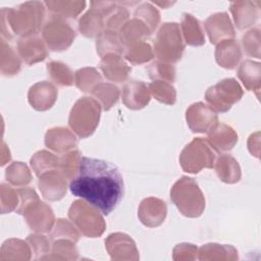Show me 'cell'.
I'll use <instances>...</instances> for the list:
<instances>
[{
	"label": "cell",
	"mask_w": 261,
	"mask_h": 261,
	"mask_svg": "<svg viewBox=\"0 0 261 261\" xmlns=\"http://www.w3.org/2000/svg\"><path fill=\"white\" fill-rule=\"evenodd\" d=\"M47 69L54 83L60 86H70L72 84V74L65 64L53 61L47 64Z\"/></svg>",
	"instance_id": "1f68e13d"
},
{
	"label": "cell",
	"mask_w": 261,
	"mask_h": 261,
	"mask_svg": "<svg viewBox=\"0 0 261 261\" xmlns=\"http://www.w3.org/2000/svg\"><path fill=\"white\" fill-rule=\"evenodd\" d=\"M42 34L49 48L54 51L66 49L75 37L74 30L57 14H52L46 21Z\"/></svg>",
	"instance_id": "9c48e42d"
},
{
	"label": "cell",
	"mask_w": 261,
	"mask_h": 261,
	"mask_svg": "<svg viewBox=\"0 0 261 261\" xmlns=\"http://www.w3.org/2000/svg\"><path fill=\"white\" fill-rule=\"evenodd\" d=\"M125 58L134 64L143 63L153 58V52L150 45L142 42L128 48V51L125 53Z\"/></svg>",
	"instance_id": "d590c367"
},
{
	"label": "cell",
	"mask_w": 261,
	"mask_h": 261,
	"mask_svg": "<svg viewBox=\"0 0 261 261\" xmlns=\"http://www.w3.org/2000/svg\"><path fill=\"white\" fill-rule=\"evenodd\" d=\"M181 29L187 44L192 46H201L205 43L201 23L193 15L188 13L182 14Z\"/></svg>",
	"instance_id": "d4e9b609"
},
{
	"label": "cell",
	"mask_w": 261,
	"mask_h": 261,
	"mask_svg": "<svg viewBox=\"0 0 261 261\" xmlns=\"http://www.w3.org/2000/svg\"><path fill=\"white\" fill-rule=\"evenodd\" d=\"M187 121L194 133H208L218 121L217 114L210 106L198 102L187 110Z\"/></svg>",
	"instance_id": "30bf717a"
},
{
	"label": "cell",
	"mask_w": 261,
	"mask_h": 261,
	"mask_svg": "<svg viewBox=\"0 0 261 261\" xmlns=\"http://www.w3.org/2000/svg\"><path fill=\"white\" fill-rule=\"evenodd\" d=\"M68 215L82 233L87 237H99L104 231L105 223L102 216L94 206H89L86 202H73Z\"/></svg>",
	"instance_id": "52a82bcc"
},
{
	"label": "cell",
	"mask_w": 261,
	"mask_h": 261,
	"mask_svg": "<svg viewBox=\"0 0 261 261\" xmlns=\"http://www.w3.org/2000/svg\"><path fill=\"white\" fill-rule=\"evenodd\" d=\"M6 178L12 185L25 186L31 181V174L25 164L14 162L6 169Z\"/></svg>",
	"instance_id": "836d02e7"
},
{
	"label": "cell",
	"mask_w": 261,
	"mask_h": 261,
	"mask_svg": "<svg viewBox=\"0 0 261 261\" xmlns=\"http://www.w3.org/2000/svg\"><path fill=\"white\" fill-rule=\"evenodd\" d=\"M69 190L94 206L103 215L110 214L123 197V178L119 169L102 159L82 157Z\"/></svg>",
	"instance_id": "6da1fadb"
},
{
	"label": "cell",
	"mask_w": 261,
	"mask_h": 261,
	"mask_svg": "<svg viewBox=\"0 0 261 261\" xmlns=\"http://www.w3.org/2000/svg\"><path fill=\"white\" fill-rule=\"evenodd\" d=\"M215 154L210 144L202 138L194 139L185 147L179 156L182 169L187 172L197 173L202 168L214 167Z\"/></svg>",
	"instance_id": "8992f818"
},
{
	"label": "cell",
	"mask_w": 261,
	"mask_h": 261,
	"mask_svg": "<svg viewBox=\"0 0 261 261\" xmlns=\"http://www.w3.org/2000/svg\"><path fill=\"white\" fill-rule=\"evenodd\" d=\"M185 45L181 40L179 27L175 22L164 23L154 41L156 57L164 62H176L180 59Z\"/></svg>",
	"instance_id": "5b68a950"
},
{
	"label": "cell",
	"mask_w": 261,
	"mask_h": 261,
	"mask_svg": "<svg viewBox=\"0 0 261 261\" xmlns=\"http://www.w3.org/2000/svg\"><path fill=\"white\" fill-rule=\"evenodd\" d=\"M41 97H43V99L40 110H47L54 104L57 97V91L51 84L47 82L38 83L34 85L29 92V102L31 103L32 107L38 103Z\"/></svg>",
	"instance_id": "44dd1931"
},
{
	"label": "cell",
	"mask_w": 261,
	"mask_h": 261,
	"mask_svg": "<svg viewBox=\"0 0 261 261\" xmlns=\"http://www.w3.org/2000/svg\"><path fill=\"white\" fill-rule=\"evenodd\" d=\"M238 142V135L229 125L216 123L208 132V143L217 152H224L232 149Z\"/></svg>",
	"instance_id": "2e32d148"
},
{
	"label": "cell",
	"mask_w": 261,
	"mask_h": 261,
	"mask_svg": "<svg viewBox=\"0 0 261 261\" xmlns=\"http://www.w3.org/2000/svg\"><path fill=\"white\" fill-rule=\"evenodd\" d=\"M215 56L219 65L231 69L241 59V50L234 40H223L217 45Z\"/></svg>",
	"instance_id": "ffe728a7"
},
{
	"label": "cell",
	"mask_w": 261,
	"mask_h": 261,
	"mask_svg": "<svg viewBox=\"0 0 261 261\" xmlns=\"http://www.w3.org/2000/svg\"><path fill=\"white\" fill-rule=\"evenodd\" d=\"M166 215V204L156 198H148L141 202L139 217L141 221L150 227L158 226L164 221Z\"/></svg>",
	"instance_id": "4fadbf2b"
},
{
	"label": "cell",
	"mask_w": 261,
	"mask_h": 261,
	"mask_svg": "<svg viewBox=\"0 0 261 261\" xmlns=\"http://www.w3.org/2000/svg\"><path fill=\"white\" fill-rule=\"evenodd\" d=\"M135 16L136 18L142 20L148 27L151 33L156 29L160 19L158 10L155 9L149 2H145L141 6H139L136 9Z\"/></svg>",
	"instance_id": "d6a6232c"
},
{
	"label": "cell",
	"mask_w": 261,
	"mask_h": 261,
	"mask_svg": "<svg viewBox=\"0 0 261 261\" xmlns=\"http://www.w3.org/2000/svg\"><path fill=\"white\" fill-rule=\"evenodd\" d=\"M170 199L180 213L188 217L200 216L205 208V199L198 184L188 176H181L173 185Z\"/></svg>",
	"instance_id": "3957f363"
},
{
	"label": "cell",
	"mask_w": 261,
	"mask_h": 261,
	"mask_svg": "<svg viewBox=\"0 0 261 261\" xmlns=\"http://www.w3.org/2000/svg\"><path fill=\"white\" fill-rule=\"evenodd\" d=\"M100 67L105 75L110 81L121 83L127 76L129 67L122 61L119 55L108 53L102 58Z\"/></svg>",
	"instance_id": "d6986e66"
},
{
	"label": "cell",
	"mask_w": 261,
	"mask_h": 261,
	"mask_svg": "<svg viewBox=\"0 0 261 261\" xmlns=\"http://www.w3.org/2000/svg\"><path fill=\"white\" fill-rule=\"evenodd\" d=\"M2 20L7 21L12 32L17 35L30 36L37 34L45 14L44 4L41 2H25L15 8H3Z\"/></svg>",
	"instance_id": "7a4b0ae2"
},
{
	"label": "cell",
	"mask_w": 261,
	"mask_h": 261,
	"mask_svg": "<svg viewBox=\"0 0 261 261\" xmlns=\"http://www.w3.org/2000/svg\"><path fill=\"white\" fill-rule=\"evenodd\" d=\"M205 28L212 44H217L224 39L234 38V31L226 12H219L209 16L205 21Z\"/></svg>",
	"instance_id": "7c38bea8"
},
{
	"label": "cell",
	"mask_w": 261,
	"mask_h": 261,
	"mask_svg": "<svg viewBox=\"0 0 261 261\" xmlns=\"http://www.w3.org/2000/svg\"><path fill=\"white\" fill-rule=\"evenodd\" d=\"M122 101L130 109H141L150 101L148 86L140 81H129L122 90Z\"/></svg>",
	"instance_id": "5bb4252c"
},
{
	"label": "cell",
	"mask_w": 261,
	"mask_h": 261,
	"mask_svg": "<svg viewBox=\"0 0 261 261\" xmlns=\"http://www.w3.org/2000/svg\"><path fill=\"white\" fill-rule=\"evenodd\" d=\"M215 169L219 178L224 182L233 184L241 178V169L238 161L230 155H220L216 161Z\"/></svg>",
	"instance_id": "603a6c76"
},
{
	"label": "cell",
	"mask_w": 261,
	"mask_h": 261,
	"mask_svg": "<svg viewBox=\"0 0 261 261\" xmlns=\"http://www.w3.org/2000/svg\"><path fill=\"white\" fill-rule=\"evenodd\" d=\"M49 132L52 133L56 138H58V140L46 135L45 144L48 148L56 152H63L68 149L76 147V140L67 128L55 127L49 129Z\"/></svg>",
	"instance_id": "cb8c5ba5"
},
{
	"label": "cell",
	"mask_w": 261,
	"mask_h": 261,
	"mask_svg": "<svg viewBox=\"0 0 261 261\" xmlns=\"http://www.w3.org/2000/svg\"><path fill=\"white\" fill-rule=\"evenodd\" d=\"M254 5L255 3L250 1H240L231 3L230 11L233 14V18L238 29H247L256 20V18L258 17V8Z\"/></svg>",
	"instance_id": "7402d4cb"
},
{
	"label": "cell",
	"mask_w": 261,
	"mask_h": 261,
	"mask_svg": "<svg viewBox=\"0 0 261 261\" xmlns=\"http://www.w3.org/2000/svg\"><path fill=\"white\" fill-rule=\"evenodd\" d=\"M92 8L81 18L80 20V31L86 37L99 36L102 33V29L105 27L104 13L99 7L97 2H91Z\"/></svg>",
	"instance_id": "e0dca14e"
},
{
	"label": "cell",
	"mask_w": 261,
	"mask_h": 261,
	"mask_svg": "<svg viewBox=\"0 0 261 261\" xmlns=\"http://www.w3.org/2000/svg\"><path fill=\"white\" fill-rule=\"evenodd\" d=\"M39 188L44 198L55 201L63 197L66 192L65 175L57 170H49L40 175Z\"/></svg>",
	"instance_id": "8fae6325"
},
{
	"label": "cell",
	"mask_w": 261,
	"mask_h": 261,
	"mask_svg": "<svg viewBox=\"0 0 261 261\" xmlns=\"http://www.w3.org/2000/svg\"><path fill=\"white\" fill-rule=\"evenodd\" d=\"M101 82L95 68H83L75 72V85L83 92H92Z\"/></svg>",
	"instance_id": "f546056e"
},
{
	"label": "cell",
	"mask_w": 261,
	"mask_h": 261,
	"mask_svg": "<svg viewBox=\"0 0 261 261\" xmlns=\"http://www.w3.org/2000/svg\"><path fill=\"white\" fill-rule=\"evenodd\" d=\"M240 80L249 91L260 88V63L252 60H245L238 71Z\"/></svg>",
	"instance_id": "484cf974"
},
{
	"label": "cell",
	"mask_w": 261,
	"mask_h": 261,
	"mask_svg": "<svg viewBox=\"0 0 261 261\" xmlns=\"http://www.w3.org/2000/svg\"><path fill=\"white\" fill-rule=\"evenodd\" d=\"M93 95L102 103L105 110H108L118 99V89L111 84H99L93 91Z\"/></svg>",
	"instance_id": "4dcf8cb0"
},
{
	"label": "cell",
	"mask_w": 261,
	"mask_h": 261,
	"mask_svg": "<svg viewBox=\"0 0 261 261\" xmlns=\"http://www.w3.org/2000/svg\"><path fill=\"white\" fill-rule=\"evenodd\" d=\"M101 106L99 102L90 97L77 100L69 115V126L81 138L92 135L99 123Z\"/></svg>",
	"instance_id": "277c9868"
},
{
	"label": "cell",
	"mask_w": 261,
	"mask_h": 261,
	"mask_svg": "<svg viewBox=\"0 0 261 261\" xmlns=\"http://www.w3.org/2000/svg\"><path fill=\"white\" fill-rule=\"evenodd\" d=\"M17 50L28 64H33L45 59L47 52L40 37L35 35L24 36L17 42Z\"/></svg>",
	"instance_id": "9a60e30c"
},
{
	"label": "cell",
	"mask_w": 261,
	"mask_h": 261,
	"mask_svg": "<svg viewBox=\"0 0 261 261\" xmlns=\"http://www.w3.org/2000/svg\"><path fill=\"white\" fill-rule=\"evenodd\" d=\"M174 67L161 62H154L149 67V74L152 79H164L168 82H172L174 80Z\"/></svg>",
	"instance_id": "8d00e7d4"
},
{
	"label": "cell",
	"mask_w": 261,
	"mask_h": 261,
	"mask_svg": "<svg viewBox=\"0 0 261 261\" xmlns=\"http://www.w3.org/2000/svg\"><path fill=\"white\" fill-rule=\"evenodd\" d=\"M151 94L160 102L165 104H173L175 102V90L167 82L161 80H155L148 85Z\"/></svg>",
	"instance_id": "f1b7e54d"
},
{
	"label": "cell",
	"mask_w": 261,
	"mask_h": 261,
	"mask_svg": "<svg viewBox=\"0 0 261 261\" xmlns=\"http://www.w3.org/2000/svg\"><path fill=\"white\" fill-rule=\"evenodd\" d=\"M150 34L151 32L148 27L142 20L135 17L121 27L119 39L122 46L129 48L130 45L135 46L142 43L143 40Z\"/></svg>",
	"instance_id": "ac0fdd59"
},
{
	"label": "cell",
	"mask_w": 261,
	"mask_h": 261,
	"mask_svg": "<svg viewBox=\"0 0 261 261\" xmlns=\"http://www.w3.org/2000/svg\"><path fill=\"white\" fill-rule=\"evenodd\" d=\"M243 96V91L234 79H225L210 87L206 94V101L212 109L219 112H226L232 104L238 102Z\"/></svg>",
	"instance_id": "ba28073f"
},
{
	"label": "cell",
	"mask_w": 261,
	"mask_h": 261,
	"mask_svg": "<svg viewBox=\"0 0 261 261\" xmlns=\"http://www.w3.org/2000/svg\"><path fill=\"white\" fill-rule=\"evenodd\" d=\"M31 162H42V164H38L33 166V169L37 175H41L42 173L46 172L47 169L58 167L59 166V159L54 156L52 153L47 151H40L35 154V156L31 159Z\"/></svg>",
	"instance_id": "e575fe53"
},
{
	"label": "cell",
	"mask_w": 261,
	"mask_h": 261,
	"mask_svg": "<svg viewBox=\"0 0 261 261\" xmlns=\"http://www.w3.org/2000/svg\"><path fill=\"white\" fill-rule=\"evenodd\" d=\"M123 46L120 42L119 36L113 30H107L102 32L97 38V52L103 57L105 53L111 52L114 54H120L123 51Z\"/></svg>",
	"instance_id": "4316f807"
},
{
	"label": "cell",
	"mask_w": 261,
	"mask_h": 261,
	"mask_svg": "<svg viewBox=\"0 0 261 261\" xmlns=\"http://www.w3.org/2000/svg\"><path fill=\"white\" fill-rule=\"evenodd\" d=\"M48 8L54 12V14L61 17H73L75 18L79 13L85 8L86 2H67V1H50L45 2Z\"/></svg>",
	"instance_id": "83f0119b"
}]
</instances>
